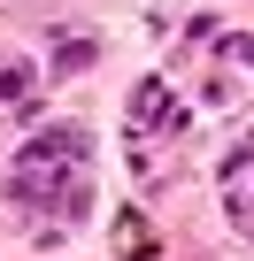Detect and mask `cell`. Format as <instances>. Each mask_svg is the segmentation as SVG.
<instances>
[{
    "label": "cell",
    "mask_w": 254,
    "mask_h": 261,
    "mask_svg": "<svg viewBox=\"0 0 254 261\" xmlns=\"http://www.w3.org/2000/svg\"><path fill=\"white\" fill-rule=\"evenodd\" d=\"M85 154H93V130H85V123H54V130H39V139H31L24 154H16L24 169L8 177V200L54 207V192H70V185H77Z\"/></svg>",
    "instance_id": "1"
},
{
    "label": "cell",
    "mask_w": 254,
    "mask_h": 261,
    "mask_svg": "<svg viewBox=\"0 0 254 261\" xmlns=\"http://www.w3.org/2000/svg\"><path fill=\"white\" fill-rule=\"evenodd\" d=\"M154 123H177V108H170V85H162V77H147V85H139V100H131V139H147Z\"/></svg>",
    "instance_id": "2"
},
{
    "label": "cell",
    "mask_w": 254,
    "mask_h": 261,
    "mask_svg": "<svg viewBox=\"0 0 254 261\" xmlns=\"http://www.w3.org/2000/svg\"><path fill=\"white\" fill-rule=\"evenodd\" d=\"M0 108H31V69L0 54Z\"/></svg>",
    "instance_id": "3"
},
{
    "label": "cell",
    "mask_w": 254,
    "mask_h": 261,
    "mask_svg": "<svg viewBox=\"0 0 254 261\" xmlns=\"http://www.w3.org/2000/svg\"><path fill=\"white\" fill-rule=\"evenodd\" d=\"M85 62H93V46L77 39V46H62V62H54V77H70V69H85Z\"/></svg>",
    "instance_id": "4"
},
{
    "label": "cell",
    "mask_w": 254,
    "mask_h": 261,
    "mask_svg": "<svg viewBox=\"0 0 254 261\" xmlns=\"http://www.w3.org/2000/svg\"><path fill=\"white\" fill-rule=\"evenodd\" d=\"M239 54H246V62H254V39H239Z\"/></svg>",
    "instance_id": "5"
}]
</instances>
